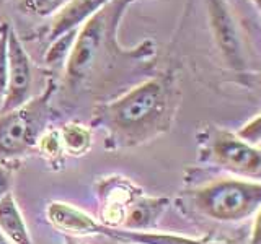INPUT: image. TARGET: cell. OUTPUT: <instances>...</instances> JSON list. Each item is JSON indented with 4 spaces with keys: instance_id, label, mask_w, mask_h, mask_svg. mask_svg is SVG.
<instances>
[{
    "instance_id": "6",
    "label": "cell",
    "mask_w": 261,
    "mask_h": 244,
    "mask_svg": "<svg viewBox=\"0 0 261 244\" xmlns=\"http://www.w3.org/2000/svg\"><path fill=\"white\" fill-rule=\"evenodd\" d=\"M209 28L216 47L225 64L235 72H243L247 67L239 26L230 12L227 0H206Z\"/></svg>"
},
{
    "instance_id": "1",
    "label": "cell",
    "mask_w": 261,
    "mask_h": 244,
    "mask_svg": "<svg viewBox=\"0 0 261 244\" xmlns=\"http://www.w3.org/2000/svg\"><path fill=\"white\" fill-rule=\"evenodd\" d=\"M176 106V86L170 75L142 81L127 93L95 109L93 126L106 132L113 150L145 143L170 127Z\"/></svg>"
},
{
    "instance_id": "17",
    "label": "cell",
    "mask_w": 261,
    "mask_h": 244,
    "mask_svg": "<svg viewBox=\"0 0 261 244\" xmlns=\"http://www.w3.org/2000/svg\"><path fill=\"white\" fill-rule=\"evenodd\" d=\"M12 24H0V100H4L8 85V31Z\"/></svg>"
},
{
    "instance_id": "7",
    "label": "cell",
    "mask_w": 261,
    "mask_h": 244,
    "mask_svg": "<svg viewBox=\"0 0 261 244\" xmlns=\"http://www.w3.org/2000/svg\"><path fill=\"white\" fill-rule=\"evenodd\" d=\"M33 85V70L30 55L24 51L21 39L10 26L8 31V85L0 106V114L20 108L30 100Z\"/></svg>"
},
{
    "instance_id": "2",
    "label": "cell",
    "mask_w": 261,
    "mask_h": 244,
    "mask_svg": "<svg viewBox=\"0 0 261 244\" xmlns=\"http://www.w3.org/2000/svg\"><path fill=\"white\" fill-rule=\"evenodd\" d=\"M134 0H110L79 28V35L64 65L65 81L75 88L92 75L103 57L113 55L116 31L127 7Z\"/></svg>"
},
{
    "instance_id": "13",
    "label": "cell",
    "mask_w": 261,
    "mask_h": 244,
    "mask_svg": "<svg viewBox=\"0 0 261 244\" xmlns=\"http://www.w3.org/2000/svg\"><path fill=\"white\" fill-rule=\"evenodd\" d=\"M59 132L64 151H67L69 155L80 157V155H85L92 146V130L84 124L69 122L59 129Z\"/></svg>"
},
{
    "instance_id": "22",
    "label": "cell",
    "mask_w": 261,
    "mask_h": 244,
    "mask_svg": "<svg viewBox=\"0 0 261 244\" xmlns=\"http://www.w3.org/2000/svg\"><path fill=\"white\" fill-rule=\"evenodd\" d=\"M65 244H82V242L75 241V238H70V236H65Z\"/></svg>"
},
{
    "instance_id": "5",
    "label": "cell",
    "mask_w": 261,
    "mask_h": 244,
    "mask_svg": "<svg viewBox=\"0 0 261 244\" xmlns=\"http://www.w3.org/2000/svg\"><path fill=\"white\" fill-rule=\"evenodd\" d=\"M201 153L206 161L235 174L253 176L261 171V150L225 129L209 127L201 140Z\"/></svg>"
},
{
    "instance_id": "15",
    "label": "cell",
    "mask_w": 261,
    "mask_h": 244,
    "mask_svg": "<svg viewBox=\"0 0 261 244\" xmlns=\"http://www.w3.org/2000/svg\"><path fill=\"white\" fill-rule=\"evenodd\" d=\"M69 0H18V8L24 15L35 18L54 16Z\"/></svg>"
},
{
    "instance_id": "9",
    "label": "cell",
    "mask_w": 261,
    "mask_h": 244,
    "mask_svg": "<svg viewBox=\"0 0 261 244\" xmlns=\"http://www.w3.org/2000/svg\"><path fill=\"white\" fill-rule=\"evenodd\" d=\"M110 0H69L59 12L53 16L49 39H56L70 29H79L88 18L103 8Z\"/></svg>"
},
{
    "instance_id": "21",
    "label": "cell",
    "mask_w": 261,
    "mask_h": 244,
    "mask_svg": "<svg viewBox=\"0 0 261 244\" xmlns=\"http://www.w3.org/2000/svg\"><path fill=\"white\" fill-rule=\"evenodd\" d=\"M250 2L253 4V7L256 8V12L261 15V0H250Z\"/></svg>"
},
{
    "instance_id": "23",
    "label": "cell",
    "mask_w": 261,
    "mask_h": 244,
    "mask_svg": "<svg viewBox=\"0 0 261 244\" xmlns=\"http://www.w3.org/2000/svg\"><path fill=\"white\" fill-rule=\"evenodd\" d=\"M0 244H10V242H8V241L5 239V236H4L2 233H0Z\"/></svg>"
},
{
    "instance_id": "11",
    "label": "cell",
    "mask_w": 261,
    "mask_h": 244,
    "mask_svg": "<svg viewBox=\"0 0 261 244\" xmlns=\"http://www.w3.org/2000/svg\"><path fill=\"white\" fill-rule=\"evenodd\" d=\"M0 233L10 244H33L23 214L12 192L0 200Z\"/></svg>"
},
{
    "instance_id": "18",
    "label": "cell",
    "mask_w": 261,
    "mask_h": 244,
    "mask_svg": "<svg viewBox=\"0 0 261 244\" xmlns=\"http://www.w3.org/2000/svg\"><path fill=\"white\" fill-rule=\"evenodd\" d=\"M235 134L239 135L243 142H247L251 146L261 145V114H258L256 117L248 120L247 124H243Z\"/></svg>"
},
{
    "instance_id": "20",
    "label": "cell",
    "mask_w": 261,
    "mask_h": 244,
    "mask_svg": "<svg viewBox=\"0 0 261 244\" xmlns=\"http://www.w3.org/2000/svg\"><path fill=\"white\" fill-rule=\"evenodd\" d=\"M248 244H261V207L255 214V220H253L251 236H250Z\"/></svg>"
},
{
    "instance_id": "12",
    "label": "cell",
    "mask_w": 261,
    "mask_h": 244,
    "mask_svg": "<svg viewBox=\"0 0 261 244\" xmlns=\"http://www.w3.org/2000/svg\"><path fill=\"white\" fill-rule=\"evenodd\" d=\"M108 238H113L124 244H227L222 241L196 239L175 233H157V231H129L119 228H110Z\"/></svg>"
},
{
    "instance_id": "24",
    "label": "cell",
    "mask_w": 261,
    "mask_h": 244,
    "mask_svg": "<svg viewBox=\"0 0 261 244\" xmlns=\"http://www.w3.org/2000/svg\"><path fill=\"white\" fill-rule=\"evenodd\" d=\"M119 244H124V242H119Z\"/></svg>"
},
{
    "instance_id": "16",
    "label": "cell",
    "mask_w": 261,
    "mask_h": 244,
    "mask_svg": "<svg viewBox=\"0 0 261 244\" xmlns=\"http://www.w3.org/2000/svg\"><path fill=\"white\" fill-rule=\"evenodd\" d=\"M36 148L44 155L49 161H56L61 158V153H64L62 138L59 129H46L43 134L39 135Z\"/></svg>"
},
{
    "instance_id": "10",
    "label": "cell",
    "mask_w": 261,
    "mask_h": 244,
    "mask_svg": "<svg viewBox=\"0 0 261 244\" xmlns=\"http://www.w3.org/2000/svg\"><path fill=\"white\" fill-rule=\"evenodd\" d=\"M170 200L167 197H137L129 203L124 220H122V230L129 231H150V228L157 225L159 218L167 210Z\"/></svg>"
},
{
    "instance_id": "19",
    "label": "cell",
    "mask_w": 261,
    "mask_h": 244,
    "mask_svg": "<svg viewBox=\"0 0 261 244\" xmlns=\"http://www.w3.org/2000/svg\"><path fill=\"white\" fill-rule=\"evenodd\" d=\"M12 169L0 163V200H2L7 194L12 192Z\"/></svg>"
},
{
    "instance_id": "4",
    "label": "cell",
    "mask_w": 261,
    "mask_h": 244,
    "mask_svg": "<svg viewBox=\"0 0 261 244\" xmlns=\"http://www.w3.org/2000/svg\"><path fill=\"white\" fill-rule=\"evenodd\" d=\"M56 89L54 81L36 100H28L23 106L10 112L0 114V161L10 160L35 148L39 135L47 129L49 101Z\"/></svg>"
},
{
    "instance_id": "8",
    "label": "cell",
    "mask_w": 261,
    "mask_h": 244,
    "mask_svg": "<svg viewBox=\"0 0 261 244\" xmlns=\"http://www.w3.org/2000/svg\"><path fill=\"white\" fill-rule=\"evenodd\" d=\"M47 222L51 223L57 231H61L70 238H79V236H96L108 234L110 226H105L103 223L88 215L87 211L77 208L75 205L65 202H51L46 208Z\"/></svg>"
},
{
    "instance_id": "14",
    "label": "cell",
    "mask_w": 261,
    "mask_h": 244,
    "mask_svg": "<svg viewBox=\"0 0 261 244\" xmlns=\"http://www.w3.org/2000/svg\"><path fill=\"white\" fill-rule=\"evenodd\" d=\"M77 35H79V29H70L51 41V46L47 47V52L44 55V62L47 67L59 69L62 65H65L73 47V43H75Z\"/></svg>"
},
{
    "instance_id": "3",
    "label": "cell",
    "mask_w": 261,
    "mask_h": 244,
    "mask_svg": "<svg viewBox=\"0 0 261 244\" xmlns=\"http://www.w3.org/2000/svg\"><path fill=\"white\" fill-rule=\"evenodd\" d=\"M186 200L198 214L211 220L242 222L261 207V182L243 177L217 179L186 192Z\"/></svg>"
}]
</instances>
